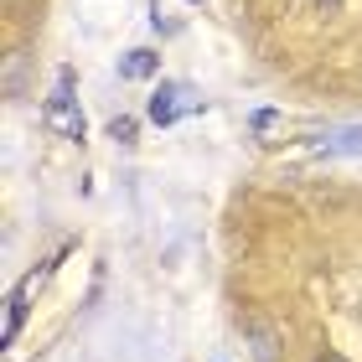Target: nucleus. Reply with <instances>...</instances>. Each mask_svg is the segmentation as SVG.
Masks as SVG:
<instances>
[{
    "label": "nucleus",
    "instance_id": "f257e3e1",
    "mask_svg": "<svg viewBox=\"0 0 362 362\" xmlns=\"http://www.w3.org/2000/svg\"><path fill=\"white\" fill-rule=\"evenodd\" d=\"M42 124L52 129V135H62V140H83V114H78V104H73V73L62 68L57 73V88H52V98L42 104Z\"/></svg>",
    "mask_w": 362,
    "mask_h": 362
},
{
    "label": "nucleus",
    "instance_id": "f03ea898",
    "mask_svg": "<svg viewBox=\"0 0 362 362\" xmlns=\"http://www.w3.org/2000/svg\"><path fill=\"white\" fill-rule=\"evenodd\" d=\"M187 114H202V93L192 83H160L151 93V124H176Z\"/></svg>",
    "mask_w": 362,
    "mask_h": 362
},
{
    "label": "nucleus",
    "instance_id": "7ed1b4c3",
    "mask_svg": "<svg viewBox=\"0 0 362 362\" xmlns=\"http://www.w3.org/2000/svg\"><path fill=\"white\" fill-rule=\"evenodd\" d=\"M47 274V269H42ZM42 274H26L21 285H16V295H11V310H6V341H16V332H21V316H26V295L37 290V279Z\"/></svg>",
    "mask_w": 362,
    "mask_h": 362
},
{
    "label": "nucleus",
    "instance_id": "20e7f679",
    "mask_svg": "<svg viewBox=\"0 0 362 362\" xmlns=\"http://www.w3.org/2000/svg\"><path fill=\"white\" fill-rule=\"evenodd\" d=\"M151 73H160V57L151 47H135V52L119 57V78H151Z\"/></svg>",
    "mask_w": 362,
    "mask_h": 362
},
{
    "label": "nucleus",
    "instance_id": "39448f33",
    "mask_svg": "<svg viewBox=\"0 0 362 362\" xmlns=\"http://www.w3.org/2000/svg\"><path fill=\"white\" fill-rule=\"evenodd\" d=\"M321 156H362V124H347L321 140Z\"/></svg>",
    "mask_w": 362,
    "mask_h": 362
},
{
    "label": "nucleus",
    "instance_id": "423d86ee",
    "mask_svg": "<svg viewBox=\"0 0 362 362\" xmlns=\"http://www.w3.org/2000/svg\"><path fill=\"white\" fill-rule=\"evenodd\" d=\"M109 135H114V140H129V135H135V119H114Z\"/></svg>",
    "mask_w": 362,
    "mask_h": 362
},
{
    "label": "nucleus",
    "instance_id": "0eeeda50",
    "mask_svg": "<svg viewBox=\"0 0 362 362\" xmlns=\"http://www.w3.org/2000/svg\"><path fill=\"white\" fill-rule=\"evenodd\" d=\"M316 362H341V357H316Z\"/></svg>",
    "mask_w": 362,
    "mask_h": 362
},
{
    "label": "nucleus",
    "instance_id": "6e6552de",
    "mask_svg": "<svg viewBox=\"0 0 362 362\" xmlns=\"http://www.w3.org/2000/svg\"><path fill=\"white\" fill-rule=\"evenodd\" d=\"M192 6H202V0H192Z\"/></svg>",
    "mask_w": 362,
    "mask_h": 362
}]
</instances>
